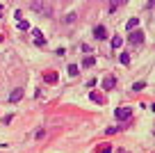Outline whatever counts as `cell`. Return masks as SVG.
Instances as JSON below:
<instances>
[{"label":"cell","mask_w":155,"mask_h":153,"mask_svg":"<svg viewBox=\"0 0 155 153\" xmlns=\"http://www.w3.org/2000/svg\"><path fill=\"white\" fill-rule=\"evenodd\" d=\"M137 25H139V19H130V21L126 23V28H128V30H137Z\"/></svg>","instance_id":"7c38bea8"},{"label":"cell","mask_w":155,"mask_h":153,"mask_svg":"<svg viewBox=\"0 0 155 153\" xmlns=\"http://www.w3.org/2000/svg\"><path fill=\"white\" fill-rule=\"evenodd\" d=\"M44 78H46V82L48 85H57V80H59V76H57V71H48V73H44Z\"/></svg>","instance_id":"5b68a950"},{"label":"cell","mask_w":155,"mask_h":153,"mask_svg":"<svg viewBox=\"0 0 155 153\" xmlns=\"http://www.w3.org/2000/svg\"><path fill=\"white\" fill-rule=\"evenodd\" d=\"M103 87H105L107 91H110V89H114V87H116V78H114V76H107L105 80H103Z\"/></svg>","instance_id":"8992f818"},{"label":"cell","mask_w":155,"mask_h":153,"mask_svg":"<svg viewBox=\"0 0 155 153\" xmlns=\"http://www.w3.org/2000/svg\"><path fill=\"white\" fill-rule=\"evenodd\" d=\"M75 19H78V14H75V12H68V14H64V23H66V25H71V23H75Z\"/></svg>","instance_id":"ba28073f"},{"label":"cell","mask_w":155,"mask_h":153,"mask_svg":"<svg viewBox=\"0 0 155 153\" xmlns=\"http://www.w3.org/2000/svg\"><path fill=\"white\" fill-rule=\"evenodd\" d=\"M119 62H121L123 66H128V64H130V55H128V53H123L121 57H119Z\"/></svg>","instance_id":"5bb4252c"},{"label":"cell","mask_w":155,"mask_h":153,"mask_svg":"<svg viewBox=\"0 0 155 153\" xmlns=\"http://www.w3.org/2000/svg\"><path fill=\"white\" fill-rule=\"evenodd\" d=\"M0 16H2V5H0Z\"/></svg>","instance_id":"7402d4cb"},{"label":"cell","mask_w":155,"mask_h":153,"mask_svg":"<svg viewBox=\"0 0 155 153\" xmlns=\"http://www.w3.org/2000/svg\"><path fill=\"white\" fill-rule=\"evenodd\" d=\"M116 130H119V128H116V126H110V128H107V130H105V133H107V135H114V133H116Z\"/></svg>","instance_id":"44dd1931"},{"label":"cell","mask_w":155,"mask_h":153,"mask_svg":"<svg viewBox=\"0 0 155 153\" xmlns=\"http://www.w3.org/2000/svg\"><path fill=\"white\" fill-rule=\"evenodd\" d=\"M21 98H23V89H21V87L9 94V103H16V100H21Z\"/></svg>","instance_id":"52a82bcc"},{"label":"cell","mask_w":155,"mask_h":153,"mask_svg":"<svg viewBox=\"0 0 155 153\" xmlns=\"http://www.w3.org/2000/svg\"><path fill=\"white\" fill-rule=\"evenodd\" d=\"M130 114H132V110H130V107H116V112H114V117H116L119 121L130 119Z\"/></svg>","instance_id":"7a4b0ae2"},{"label":"cell","mask_w":155,"mask_h":153,"mask_svg":"<svg viewBox=\"0 0 155 153\" xmlns=\"http://www.w3.org/2000/svg\"><path fill=\"white\" fill-rule=\"evenodd\" d=\"M98 153H112V148L107 144H103V146H98Z\"/></svg>","instance_id":"ac0fdd59"},{"label":"cell","mask_w":155,"mask_h":153,"mask_svg":"<svg viewBox=\"0 0 155 153\" xmlns=\"http://www.w3.org/2000/svg\"><path fill=\"white\" fill-rule=\"evenodd\" d=\"M112 46H114V48H121L123 46V39L121 37H114V39H112Z\"/></svg>","instance_id":"2e32d148"},{"label":"cell","mask_w":155,"mask_h":153,"mask_svg":"<svg viewBox=\"0 0 155 153\" xmlns=\"http://www.w3.org/2000/svg\"><path fill=\"white\" fill-rule=\"evenodd\" d=\"M32 9L39 12V14H44V16L53 14V7L48 5V0H32Z\"/></svg>","instance_id":"6da1fadb"},{"label":"cell","mask_w":155,"mask_h":153,"mask_svg":"<svg viewBox=\"0 0 155 153\" xmlns=\"http://www.w3.org/2000/svg\"><path fill=\"white\" fill-rule=\"evenodd\" d=\"M126 2H128V0H112V2H110V12H114L116 7H121V5H126Z\"/></svg>","instance_id":"8fae6325"},{"label":"cell","mask_w":155,"mask_h":153,"mask_svg":"<svg viewBox=\"0 0 155 153\" xmlns=\"http://www.w3.org/2000/svg\"><path fill=\"white\" fill-rule=\"evenodd\" d=\"M91 98L96 100V103H103V96H101V94H96V91H91Z\"/></svg>","instance_id":"d6986e66"},{"label":"cell","mask_w":155,"mask_h":153,"mask_svg":"<svg viewBox=\"0 0 155 153\" xmlns=\"http://www.w3.org/2000/svg\"><path fill=\"white\" fill-rule=\"evenodd\" d=\"M128 41H130V43H135V46H139V43L144 41V32H141V30H132V32H130V37H128Z\"/></svg>","instance_id":"3957f363"},{"label":"cell","mask_w":155,"mask_h":153,"mask_svg":"<svg viewBox=\"0 0 155 153\" xmlns=\"http://www.w3.org/2000/svg\"><path fill=\"white\" fill-rule=\"evenodd\" d=\"M32 37H34V43H37V46H46V41H44V34H41V30H37V28H34V30H32Z\"/></svg>","instance_id":"277c9868"},{"label":"cell","mask_w":155,"mask_h":153,"mask_svg":"<svg viewBox=\"0 0 155 153\" xmlns=\"http://www.w3.org/2000/svg\"><path fill=\"white\" fill-rule=\"evenodd\" d=\"M144 87H146V82H144V80H139V82H135V85H132V89H135V91H141Z\"/></svg>","instance_id":"e0dca14e"},{"label":"cell","mask_w":155,"mask_h":153,"mask_svg":"<svg viewBox=\"0 0 155 153\" xmlns=\"http://www.w3.org/2000/svg\"><path fill=\"white\" fill-rule=\"evenodd\" d=\"M94 64H96V57H94V55H89V57L82 59V69H89V66H94Z\"/></svg>","instance_id":"30bf717a"},{"label":"cell","mask_w":155,"mask_h":153,"mask_svg":"<svg viewBox=\"0 0 155 153\" xmlns=\"http://www.w3.org/2000/svg\"><path fill=\"white\" fill-rule=\"evenodd\" d=\"M44 135H46V130H44V128H39L37 133H34V137H37V139H41V137H44Z\"/></svg>","instance_id":"ffe728a7"},{"label":"cell","mask_w":155,"mask_h":153,"mask_svg":"<svg viewBox=\"0 0 155 153\" xmlns=\"http://www.w3.org/2000/svg\"><path fill=\"white\" fill-rule=\"evenodd\" d=\"M16 25H18V30H30V23H28V21H23V19H18V23H16Z\"/></svg>","instance_id":"9a60e30c"},{"label":"cell","mask_w":155,"mask_h":153,"mask_svg":"<svg viewBox=\"0 0 155 153\" xmlns=\"http://www.w3.org/2000/svg\"><path fill=\"white\" fill-rule=\"evenodd\" d=\"M94 37L96 39H105L107 37V32H105V28H103V25H98L96 30H94Z\"/></svg>","instance_id":"9c48e42d"},{"label":"cell","mask_w":155,"mask_h":153,"mask_svg":"<svg viewBox=\"0 0 155 153\" xmlns=\"http://www.w3.org/2000/svg\"><path fill=\"white\" fill-rule=\"evenodd\" d=\"M66 71H68V76H73V78H75V76H78V71H80V69H78L75 64H68V69H66Z\"/></svg>","instance_id":"4fadbf2b"}]
</instances>
